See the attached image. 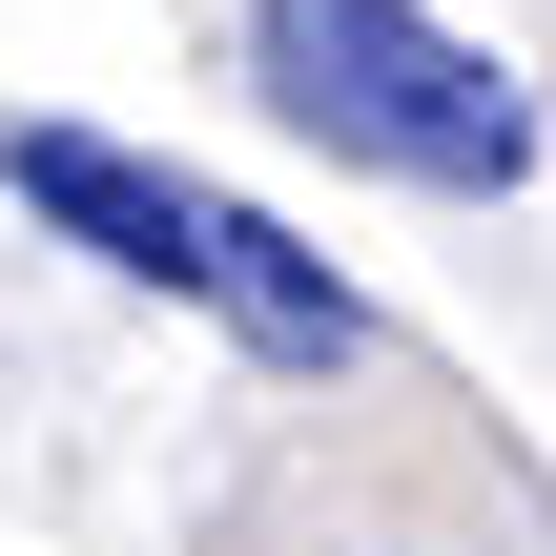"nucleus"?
<instances>
[{"mask_svg":"<svg viewBox=\"0 0 556 556\" xmlns=\"http://www.w3.org/2000/svg\"><path fill=\"white\" fill-rule=\"evenodd\" d=\"M248 83H268V124H309L330 165H392L433 206L536 186V103L413 0H248Z\"/></svg>","mask_w":556,"mask_h":556,"instance_id":"1","label":"nucleus"},{"mask_svg":"<svg viewBox=\"0 0 556 556\" xmlns=\"http://www.w3.org/2000/svg\"><path fill=\"white\" fill-rule=\"evenodd\" d=\"M0 186H21L83 268H124V289H186V309L227 289V186H165V165H144V144H103V124H21V144H0Z\"/></svg>","mask_w":556,"mask_h":556,"instance_id":"2","label":"nucleus"},{"mask_svg":"<svg viewBox=\"0 0 556 556\" xmlns=\"http://www.w3.org/2000/svg\"><path fill=\"white\" fill-rule=\"evenodd\" d=\"M206 309H227L248 351H289V371H351V289H330L268 206H227V289H206Z\"/></svg>","mask_w":556,"mask_h":556,"instance_id":"3","label":"nucleus"}]
</instances>
